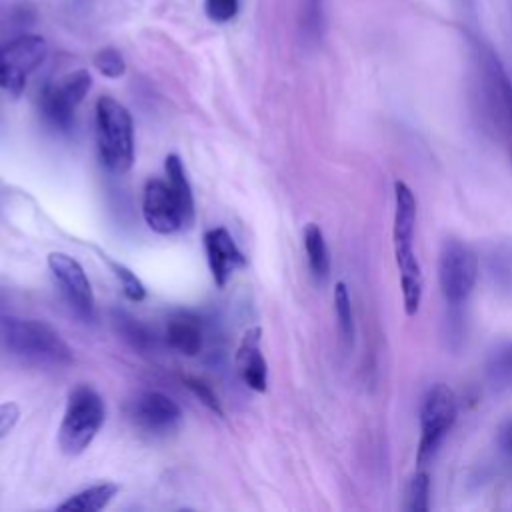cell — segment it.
Segmentation results:
<instances>
[{"label":"cell","mask_w":512,"mask_h":512,"mask_svg":"<svg viewBox=\"0 0 512 512\" xmlns=\"http://www.w3.org/2000/svg\"><path fill=\"white\" fill-rule=\"evenodd\" d=\"M48 268L56 282L60 284L62 294L66 296L68 304L74 308L78 316L84 320L94 318V292L90 286V280L80 266L78 260L64 252H52L48 254Z\"/></svg>","instance_id":"obj_10"},{"label":"cell","mask_w":512,"mask_h":512,"mask_svg":"<svg viewBox=\"0 0 512 512\" xmlns=\"http://www.w3.org/2000/svg\"><path fill=\"white\" fill-rule=\"evenodd\" d=\"M166 344L184 354L196 356L202 350V322L192 312H176L166 322Z\"/></svg>","instance_id":"obj_14"},{"label":"cell","mask_w":512,"mask_h":512,"mask_svg":"<svg viewBox=\"0 0 512 512\" xmlns=\"http://www.w3.org/2000/svg\"><path fill=\"white\" fill-rule=\"evenodd\" d=\"M108 264H110V268L114 270V276L120 280L122 292H124V296H126L128 300L140 302V300L146 298V288H144V284L140 282V278H138L130 268H126L124 264L114 262V260H108Z\"/></svg>","instance_id":"obj_25"},{"label":"cell","mask_w":512,"mask_h":512,"mask_svg":"<svg viewBox=\"0 0 512 512\" xmlns=\"http://www.w3.org/2000/svg\"><path fill=\"white\" fill-rule=\"evenodd\" d=\"M120 486L116 482H100V484H92L76 494H72L70 498H66L58 510H66V512H98L102 508H106L110 504V500L118 494Z\"/></svg>","instance_id":"obj_15"},{"label":"cell","mask_w":512,"mask_h":512,"mask_svg":"<svg viewBox=\"0 0 512 512\" xmlns=\"http://www.w3.org/2000/svg\"><path fill=\"white\" fill-rule=\"evenodd\" d=\"M304 250L308 268L316 282H326L330 276V252L322 230L316 224H306L304 228Z\"/></svg>","instance_id":"obj_17"},{"label":"cell","mask_w":512,"mask_h":512,"mask_svg":"<svg viewBox=\"0 0 512 512\" xmlns=\"http://www.w3.org/2000/svg\"><path fill=\"white\" fill-rule=\"evenodd\" d=\"M96 146L102 164L116 174H124L134 164V124L132 116L112 96L96 102Z\"/></svg>","instance_id":"obj_3"},{"label":"cell","mask_w":512,"mask_h":512,"mask_svg":"<svg viewBox=\"0 0 512 512\" xmlns=\"http://www.w3.org/2000/svg\"><path fill=\"white\" fill-rule=\"evenodd\" d=\"M94 68L106 78H120L126 72V62L116 48H102L94 54Z\"/></svg>","instance_id":"obj_27"},{"label":"cell","mask_w":512,"mask_h":512,"mask_svg":"<svg viewBox=\"0 0 512 512\" xmlns=\"http://www.w3.org/2000/svg\"><path fill=\"white\" fill-rule=\"evenodd\" d=\"M142 214L150 230L158 234H172L180 228L192 226L178 196L166 180L152 178L144 186Z\"/></svg>","instance_id":"obj_9"},{"label":"cell","mask_w":512,"mask_h":512,"mask_svg":"<svg viewBox=\"0 0 512 512\" xmlns=\"http://www.w3.org/2000/svg\"><path fill=\"white\" fill-rule=\"evenodd\" d=\"M90 84H92V78H90V72L88 70H74L70 72L68 76H64L60 82H56L60 94L72 104V106H78L84 96L88 94L90 90Z\"/></svg>","instance_id":"obj_23"},{"label":"cell","mask_w":512,"mask_h":512,"mask_svg":"<svg viewBox=\"0 0 512 512\" xmlns=\"http://www.w3.org/2000/svg\"><path fill=\"white\" fill-rule=\"evenodd\" d=\"M478 278V258L470 246L456 238H446L438 254V284L450 304H462L474 290Z\"/></svg>","instance_id":"obj_6"},{"label":"cell","mask_w":512,"mask_h":512,"mask_svg":"<svg viewBox=\"0 0 512 512\" xmlns=\"http://www.w3.org/2000/svg\"><path fill=\"white\" fill-rule=\"evenodd\" d=\"M498 440H500V446H502L506 452L512 454V422H508V424H504V426L500 428Z\"/></svg>","instance_id":"obj_31"},{"label":"cell","mask_w":512,"mask_h":512,"mask_svg":"<svg viewBox=\"0 0 512 512\" xmlns=\"http://www.w3.org/2000/svg\"><path fill=\"white\" fill-rule=\"evenodd\" d=\"M334 310H336V322L338 332L342 340L352 346L354 342V312H352V300L348 294V288L344 282H338L334 286Z\"/></svg>","instance_id":"obj_21"},{"label":"cell","mask_w":512,"mask_h":512,"mask_svg":"<svg viewBox=\"0 0 512 512\" xmlns=\"http://www.w3.org/2000/svg\"><path fill=\"white\" fill-rule=\"evenodd\" d=\"M164 172H166V182L170 184V188L178 196L188 220L194 222V196H192V186L186 178L182 160L176 154H168L166 160H164Z\"/></svg>","instance_id":"obj_18"},{"label":"cell","mask_w":512,"mask_h":512,"mask_svg":"<svg viewBox=\"0 0 512 512\" xmlns=\"http://www.w3.org/2000/svg\"><path fill=\"white\" fill-rule=\"evenodd\" d=\"M48 56V44L42 36L22 34L0 44V88L20 96L32 74Z\"/></svg>","instance_id":"obj_7"},{"label":"cell","mask_w":512,"mask_h":512,"mask_svg":"<svg viewBox=\"0 0 512 512\" xmlns=\"http://www.w3.org/2000/svg\"><path fill=\"white\" fill-rule=\"evenodd\" d=\"M18 418H20V408L16 402L0 404V440L14 430V426L18 424Z\"/></svg>","instance_id":"obj_30"},{"label":"cell","mask_w":512,"mask_h":512,"mask_svg":"<svg viewBox=\"0 0 512 512\" xmlns=\"http://www.w3.org/2000/svg\"><path fill=\"white\" fill-rule=\"evenodd\" d=\"M184 382H186V386L190 388V392L206 406V408H210L212 412H216L218 416H222L224 414V410H222V406H220V400H218V396L214 394V390L206 384V382H202L200 378H192V376H186L184 378Z\"/></svg>","instance_id":"obj_28"},{"label":"cell","mask_w":512,"mask_h":512,"mask_svg":"<svg viewBox=\"0 0 512 512\" xmlns=\"http://www.w3.org/2000/svg\"><path fill=\"white\" fill-rule=\"evenodd\" d=\"M106 418V406L102 396L90 384H78L70 390L66 410L58 430V446L68 456L82 454Z\"/></svg>","instance_id":"obj_4"},{"label":"cell","mask_w":512,"mask_h":512,"mask_svg":"<svg viewBox=\"0 0 512 512\" xmlns=\"http://www.w3.org/2000/svg\"><path fill=\"white\" fill-rule=\"evenodd\" d=\"M0 346L28 364L66 366L74 358L58 330L34 318H0Z\"/></svg>","instance_id":"obj_2"},{"label":"cell","mask_w":512,"mask_h":512,"mask_svg":"<svg viewBox=\"0 0 512 512\" xmlns=\"http://www.w3.org/2000/svg\"><path fill=\"white\" fill-rule=\"evenodd\" d=\"M458 416V402L454 390L444 384H432L420 406V440L416 450V462L426 464L454 426Z\"/></svg>","instance_id":"obj_5"},{"label":"cell","mask_w":512,"mask_h":512,"mask_svg":"<svg viewBox=\"0 0 512 512\" xmlns=\"http://www.w3.org/2000/svg\"><path fill=\"white\" fill-rule=\"evenodd\" d=\"M204 248L214 282L222 288L230 276L246 266V258L226 228H212L204 234Z\"/></svg>","instance_id":"obj_11"},{"label":"cell","mask_w":512,"mask_h":512,"mask_svg":"<svg viewBox=\"0 0 512 512\" xmlns=\"http://www.w3.org/2000/svg\"><path fill=\"white\" fill-rule=\"evenodd\" d=\"M260 328H248L240 340L236 352L238 374L244 384L256 392H264L268 386V366L260 350Z\"/></svg>","instance_id":"obj_13"},{"label":"cell","mask_w":512,"mask_h":512,"mask_svg":"<svg viewBox=\"0 0 512 512\" xmlns=\"http://www.w3.org/2000/svg\"><path fill=\"white\" fill-rule=\"evenodd\" d=\"M38 106L42 116L46 118L48 124H52L58 130H68L74 124V106L60 94L56 82L46 84L40 92Z\"/></svg>","instance_id":"obj_16"},{"label":"cell","mask_w":512,"mask_h":512,"mask_svg":"<svg viewBox=\"0 0 512 512\" xmlns=\"http://www.w3.org/2000/svg\"><path fill=\"white\" fill-rule=\"evenodd\" d=\"M490 274L506 288H512V244L500 246L490 256Z\"/></svg>","instance_id":"obj_26"},{"label":"cell","mask_w":512,"mask_h":512,"mask_svg":"<svg viewBox=\"0 0 512 512\" xmlns=\"http://www.w3.org/2000/svg\"><path fill=\"white\" fill-rule=\"evenodd\" d=\"M114 326L122 340H126L138 352H148L156 344L154 332H150L146 324H142L140 320L126 312H114Z\"/></svg>","instance_id":"obj_19"},{"label":"cell","mask_w":512,"mask_h":512,"mask_svg":"<svg viewBox=\"0 0 512 512\" xmlns=\"http://www.w3.org/2000/svg\"><path fill=\"white\" fill-rule=\"evenodd\" d=\"M488 378L494 386L512 384V344H504L492 354L488 362Z\"/></svg>","instance_id":"obj_24"},{"label":"cell","mask_w":512,"mask_h":512,"mask_svg":"<svg viewBox=\"0 0 512 512\" xmlns=\"http://www.w3.org/2000/svg\"><path fill=\"white\" fill-rule=\"evenodd\" d=\"M430 506V476L426 472H416L406 486L404 510L426 512Z\"/></svg>","instance_id":"obj_22"},{"label":"cell","mask_w":512,"mask_h":512,"mask_svg":"<svg viewBox=\"0 0 512 512\" xmlns=\"http://www.w3.org/2000/svg\"><path fill=\"white\" fill-rule=\"evenodd\" d=\"M128 418L130 422L152 436H166L178 428L182 420L180 406L166 394L156 390H146L134 396L128 402Z\"/></svg>","instance_id":"obj_8"},{"label":"cell","mask_w":512,"mask_h":512,"mask_svg":"<svg viewBox=\"0 0 512 512\" xmlns=\"http://www.w3.org/2000/svg\"><path fill=\"white\" fill-rule=\"evenodd\" d=\"M416 236V196L412 188L394 182V216H392V250L400 278L402 308L406 316H416L422 302V268L414 250Z\"/></svg>","instance_id":"obj_1"},{"label":"cell","mask_w":512,"mask_h":512,"mask_svg":"<svg viewBox=\"0 0 512 512\" xmlns=\"http://www.w3.org/2000/svg\"><path fill=\"white\" fill-rule=\"evenodd\" d=\"M204 12L212 22H228L238 12V0H204Z\"/></svg>","instance_id":"obj_29"},{"label":"cell","mask_w":512,"mask_h":512,"mask_svg":"<svg viewBox=\"0 0 512 512\" xmlns=\"http://www.w3.org/2000/svg\"><path fill=\"white\" fill-rule=\"evenodd\" d=\"M476 50H478V60L482 64L488 96H490L494 108L498 110L500 118L504 120L506 128L512 134V82H510L506 70L502 68L500 60L488 46H482L476 42Z\"/></svg>","instance_id":"obj_12"},{"label":"cell","mask_w":512,"mask_h":512,"mask_svg":"<svg viewBox=\"0 0 512 512\" xmlns=\"http://www.w3.org/2000/svg\"><path fill=\"white\" fill-rule=\"evenodd\" d=\"M300 34L310 44L320 42L324 34V0H302Z\"/></svg>","instance_id":"obj_20"}]
</instances>
